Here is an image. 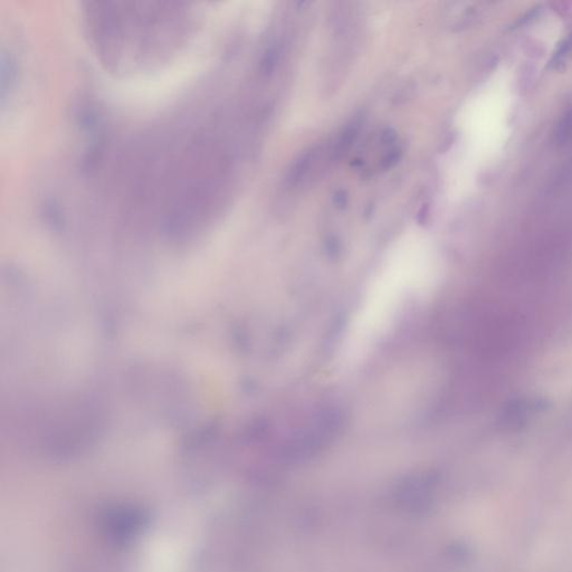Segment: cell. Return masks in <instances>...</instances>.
<instances>
[{"mask_svg": "<svg viewBox=\"0 0 572 572\" xmlns=\"http://www.w3.org/2000/svg\"><path fill=\"white\" fill-rule=\"evenodd\" d=\"M435 277L421 265L398 264L371 279L344 342L346 360L361 359L390 331L408 302L429 291Z\"/></svg>", "mask_w": 572, "mask_h": 572, "instance_id": "obj_1", "label": "cell"}, {"mask_svg": "<svg viewBox=\"0 0 572 572\" xmlns=\"http://www.w3.org/2000/svg\"><path fill=\"white\" fill-rule=\"evenodd\" d=\"M572 53V36L564 40V44L560 46L559 49L556 51V57H554V64H562L566 59L569 57L570 54Z\"/></svg>", "mask_w": 572, "mask_h": 572, "instance_id": "obj_7", "label": "cell"}, {"mask_svg": "<svg viewBox=\"0 0 572 572\" xmlns=\"http://www.w3.org/2000/svg\"><path fill=\"white\" fill-rule=\"evenodd\" d=\"M561 141L567 140L572 134V110L569 112L566 113L564 117H562L561 122L558 127V132H556Z\"/></svg>", "mask_w": 572, "mask_h": 572, "instance_id": "obj_6", "label": "cell"}, {"mask_svg": "<svg viewBox=\"0 0 572 572\" xmlns=\"http://www.w3.org/2000/svg\"><path fill=\"white\" fill-rule=\"evenodd\" d=\"M360 125H361V122H360L359 119H354V120L349 123L346 128L344 129V131L341 132L336 146H334V150H333L332 152L334 159H340L341 157H344L346 152L350 150L352 144H354V142L356 141V139H357L358 134H359Z\"/></svg>", "mask_w": 572, "mask_h": 572, "instance_id": "obj_3", "label": "cell"}, {"mask_svg": "<svg viewBox=\"0 0 572 572\" xmlns=\"http://www.w3.org/2000/svg\"><path fill=\"white\" fill-rule=\"evenodd\" d=\"M402 156V148L399 146H392L390 151H388V153L383 157V161H381V167L385 170L394 168L395 165H398V163H399Z\"/></svg>", "mask_w": 572, "mask_h": 572, "instance_id": "obj_5", "label": "cell"}, {"mask_svg": "<svg viewBox=\"0 0 572 572\" xmlns=\"http://www.w3.org/2000/svg\"><path fill=\"white\" fill-rule=\"evenodd\" d=\"M333 202L338 209H344L348 205L349 197L348 194L344 190H338V192L333 196Z\"/></svg>", "mask_w": 572, "mask_h": 572, "instance_id": "obj_8", "label": "cell"}, {"mask_svg": "<svg viewBox=\"0 0 572 572\" xmlns=\"http://www.w3.org/2000/svg\"><path fill=\"white\" fill-rule=\"evenodd\" d=\"M397 141V134L392 129L388 128L383 131L381 134V142L386 146H394Z\"/></svg>", "mask_w": 572, "mask_h": 572, "instance_id": "obj_9", "label": "cell"}, {"mask_svg": "<svg viewBox=\"0 0 572 572\" xmlns=\"http://www.w3.org/2000/svg\"><path fill=\"white\" fill-rule=\"evenodd\" d=\"M279 61H280L279 48L275 47V46L269 47L264 54L261 62V72L263 73V75L271 76L274 73L275 69L279 64Z\"/></svg>", "mask_w": 572, "mask_h": 572, "instance_id": "obj_4", "label": "cell"}, {"mask_svg": "<svg viewBox=\"0 0 572 572\" xmlns=\"http://www.w3.org/2000/svg\"><path fill=\"white\" fill-rule=\"evenodd\" d=\"M317 156V150H308L293 163L290 170L288 171V175H286V179H285L288 188L296 189L303 184L306 178H308L310 171L315 165Z\"/></svg>", "mask_w": 572, "mask_h": 572, "instance_id": "obj_2", "label": "cell"}]
</instances>
